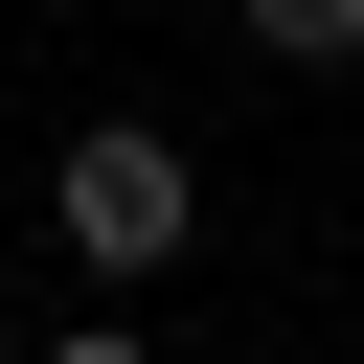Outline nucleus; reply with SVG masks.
<instances>
[{
    "mask_svg": "<svg viewBox=\"0 0 364 364\" xmlns=\"http://www.w3.org/2000/svg\"><path fill=\"white\" fill-rule=\"evenodd\" d=\"M46 228H68V273H114V296H136V273H182L205 182H182V136H159V114H91V136H68V182H46Z\"/></svg>",
    "mask_w": 364,
    "mask_h": 364,
    "instance_id": "1",
    "label": "nucleus"
},
{
    "mask_svg": "<svg viewBox=\"0 0 364 364\" xmlns=\"http://www.w3.org/2000/svg\"><path fill=\"white\" fill-rule=\"evenodd\" d=\"M228 23H250L273 68H364V0H228Z\"/></svg>",
    "mask_w": 364,
    "mask_h": 364,
    "instance_id": "2",
    "label": "nucleus"
},
{
    "mask_svg": "<svg viewBox=\"0 0 364 364\" xmlns=\"http://www.w3.org/2000/svg\"><path fill=\"white\" fill-rule=\"evenodd\" d=\"M46 364H159V341H136V318H68V341H46Z\"/></svg>",
    "mask_w": 364,
    "mask_h": 364,
    "instance_id": "3",
    "label": "nucleus"
}]
</instances>
